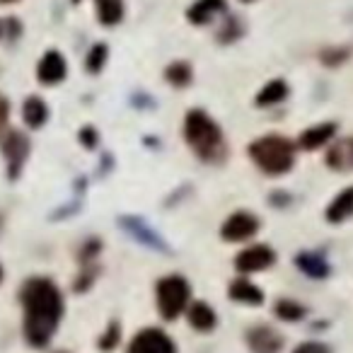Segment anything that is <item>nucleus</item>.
I'll list each match as a JSON object with an SVG mask.
<instances>
[{"instance_id": "nucleus-1", "label": "nucleus", "mask_w": 353, "mask_h": 353, "mask_svg": "<svg viewBox=\"0 0 353 353\" xmlns=\"http://www.w3.org/2000/svg\"><path fill=\"white\" fill-rule=\"evenodd\" d=\"M20 303L25 307V339L32 348L49 346L51 336L63 317V295L59 285L44 276L27 279L20 290Z\"/></svg>"}, {"instance_id": "nucleus-2", "label": "nucleus", "mask_w": 353, "mask_h": 353, "mask_svg": "<svg viewBox=\"0 0 353 353\" xmlns=\"http://www.w3.org/2000/svg\"><path fill=\"white\" fill-rule=\"evenodd\" d=\"M184 138L201 160L221 165L228 157L223 131L203 109H192L184 119Z\"/></svg>"}, {"instance_id": "nucleus-3", "label": "nucleus", "mask_w": 353, "mask_h": 353, "mask_svg": "<svg viewBox=\"0 0 353 353\" xmlns=\"http://www.w3.org/2000/svg\"><path fill=\"white\" fill-rule=\"evenodd\" d=\"M250 157L264 174L279 176L290 172L295 162V145L283 136H261L252 141Z\"/></svg>"}, {"instance_id": "nucleus-4", "label": "nucleus", "mask_w": 353, "mask_h": 353, "mask_svg": "<svg viewBox=\"0 0 353 353\" xmlns=\"http://www.w3.org/2000/svg\"><path fill=\"white\" fill-rule=\"evenodd\" d=\"M157 310L165 319H176L189 305V283L182 276H165L157 281Z\"/></svg>"}, {"instance_id": "nucleus-5", "label": "nucleus", "mask_w": 353, "mask_h": 353, "mask_svg": "<svg viewBox=\"0 0 353 353\" xmlns=\"http://www.w3.org/2000/svg\"><path fill=\"white\" fill-rule=\"evenodd\" d=\"M30 138L22 131H8L0 141V150H3V157L8 162V176L15 182L17 176L22 174V167H25L27 157H30Z\"/></svg>"}, {"instance_id": "nucleus-6", "label": "nucleus", "mask_w": 353, "mask_h": 353, "mask_svg": "<svg viewBox=\"0 0 353 353\" xmlns=\"http://www.w3.org/2000/svg\"><path fill=\"white\" fill-rule=\"evenodd\" d=\"M128 353H176L174 341L162 329H143L128 343Z\"/></svg>"}, {"instance_id": "nucleus-7", "label": "nucleus", "mask_w": 353, "mask_h": 353, "mask_svg": "<svg viewBox=\"0 0 353 353\" xmlns=\"http://www.w3.org/2000/svg\"><path fill=\"white\" fill-rule=\"evenodd\" d=\"M256 230H259V218L247 211H237L223 223L221 235H223V240H228V242H245V240H250L252 235H256Z\"/></svg>"}, {"instance_id": "nucleus-8", "label": "nucleus", "mask_w": 353, "mask_h": 353, "mask_svg": "<svg viewBox=\"0 0 353 353\" xmlns=\"http://www.w3.org/2000/svg\"><path fill=\"white\" fill-rule=\"evenodd\" d=\"M274 261H276V252L266 245H254L235 256V266H237V271H242V274L264 271V269H269Z\"/></svg>"}, {"instance_id": "nucleus-9", "label": "nucleus", "mask_w": 353, "mask_h": 353, "mask_svg": "<svg viewBox=\"0 0 353 353\" xmlns=\"http://www.w3.org/2000/svg\"><path fill=\"white\" fill-rule=\"evenodd\" d=\"M247 343H250L252 353H281L283 348V336L271 327H252L247 332Z\"/></svg>"}, {"instance_id": "nucleus-10", "label": "nucleus", "mask_w": 353, "mask_h": 353, "mask_svg": "<svg viewBox=\"0 0 353 353\" xmlns=\"http://www.w3.org/2000/svg\"><path fill=\"white\" fill-rule=\"evenodd\" d=\"M65 73H68V65L59 51H46L37 65V78L44 85H59L65 78Z\"/></svg>"}, {"instance_id": "nucleus-11", "label": "nucleus", "mask_w": 353, "mask_h": 353, "mask_svg": "<svg viewBox=\"0 0 353 353\" xmlns=\"http://www.w3.org/2000/svg\"><path fill=\"white\" fill-rule=\"evenodd\" d=\"M121 228L131 232V235L136 237L141 245L150 247V250H157V252H167L165 240H160V237H157V232L150 230V225H148L145 221H141V218H136V216L121 218Z\"/></svg>"}, {"instance_id": "nucleus-12", "label": "nucleus", "mask_w": 353, "mask_h": 353, "mask_svg": "<svg viewBox=\"0 0 353 353\" xmlns=\"http://www.w3.org/2000/svg\"><path fill=\"white\" fill-rule=\"evenodd\" d=\"M225 8H228L225 0H196L187 10V17L192 25H208V22L216 20L218 15H223Z\"/></svg>"}, {"instance_id": "nucleus-13", "label": "nucleus", "mask_w": 353, "mask_h": 353, "mask_svg": "<svg viewBox=\"0 0 353 353\" xmlns=\"http://www.w3.org/2000/svg\"><path fill=\"white\" fill-rule=\"evenodd\" d=\"M327 165L339 172L353 170V138H341V141H336L329 148Z\"/></svg>"}, {"instance_id": "nucleus-14", "label": "nucleus", "mask_w": 353, "mask_h": 353, "mask_svg": "<svg viewBox=\"0 0 353 353\" xmlns=\"http://www.w3.org/2000/svg\"><path fill=\"white\" fill-rule=\"evenodd\" d=\"M336 133V123H317V126H310L307 131L300 136V148L303 150H317V148L327 145L329 141Z\"/></svg>"}, {"instance_id": "nucleus-15", "label": "nucleus", "mask_w": 353, "mask_h": 353, "mask_svg": "<svg viewBox=\"0 0 353 353\" xmlns=\"http://www.w3.org/2000/svg\"><path fill=\"white\" fill-rule=\"evenodd\" d=\"M228 295H230L235 303H242V305H261L264 303V293H261V290L247 279L232 281L230 288H228Z\"/></svg>"}, {"instance_id": "nucleus-16", "label": "nucleus", "mask_w": 353, "mask_h": 353, "mask_svg": "<svg viewBox=\"0 0 353 353\" xmlns=\"http://www.w3.org/2000/svg\"><path fill=\"white\" fill-rule=\"evenodd\" d=\"M295 264H298V269L303 271L305 276H310V279H327L329 276L327 259H324L322 254H317V252H303V254L295 256Z\"/></svg>"}, {"instance_id": "nucleus-17", "label": "nucleus", "mask_w": 353, "mask_h": 353, "mask_svg": "<svg viewBox=\"0 0 353 353\" xmlns=\"http://www.w3.org/2000/svg\"><path fill=\"white\" fill-rule=\"evenodd\" d=\"M353 216V187L343 189L336 199H332V203L327 206V221L329 223H343Z\"/></svg>"}, {"instance_id": "nucleus-18", "label": "nucleus", "mask_w": 353, "mask_h": 353, "mask_svg": "<svg viewBox=\"0 0 353 353\" xmlns=\"http://www.w3.org/2000/svg\"><path fill=\"white\" fill-rule=\"evenodd\" d=\"M22 119H25V123L30 128H41L46 123V119H49V107H46V102L41 97L32 94L22 104Z\"/></svg>"}, {"instance_id": "nucleus-19", "label": "nucleus", "mask_w": 353, "mask_h": 353, "mask_svg": "<svg viewBox=\"0 0 353 353\" xmlns=\"http://www.w3.org/2000/svg\"><path fill=\"white\" fill-rule=\"evenodd\" d=\"M189 324H192L196 332H213L218 324V317L208 303H194L192 307H189Z\"/></svg>"}, {"instance_id": "nucleus-20", "label": "nucleus", "mask_w": 353, "mask_h": 353, "mask_svg": "<svg viewBox=\"0 0 353 353\" xmlns=\"http://www.w3.org/2000/svg\"><path fill=\"white\" fill-rule=\"evenodd\" d=\"M285 97H288V83L281 80V78H276L259 90V94H256L254 102L259 104V107H274V104L283 102Z\"/></svg>"}, {"instance_id": "nucleus-21", "label": "nucleus", "mask_w": 353, "mask_h": 353, "mask_svg": "<svg viewBox=\"0 0 353 353\" xmlns=\"http://www.w3.org/2000/svg\"><path fill=\"white\" fill-rule=\"evenodd\" d=\"M97 17L107 27L119 25L123 20V0H97Z\"/></svg>"}, {"instance_id": "nucleus-22", "label": "nucleus", "mask_w": 353, "mask_h": 353, "mask_svg": "<svg viewBox=\"0 0 353 353\" xmlns=\"http://www.w3.org/2000/svg\"><path fill=\"white\" fill-rule=\"evenodd\" d=\"M165 78H167V83L174 85V88H187V85L192 83V78H194L192 65H189L187 61H174V63L167 65Z\"/></svg>"}, {"instance_id": "nucleus-23", "label": "nucleus", "mask_w": 353, "mask_h": 353, "mask_svg": "<svg viewBox=\"0 0 353 353\" xmlns=\"http://www.w3.org/2000/svg\"><path fill=\"white\" fill-rule=\"evenodd\" d=\"M274 312L279 314L283 322H298V319L305 317V307L295 303V300H279L276 307H274Z\"/></svg>"}, {"instance_id": "nucleus-24", "label": "nucleus", "mask_w": 353, "mask_h": 353, "mask_svg": "<svg viewBox=\"0 0 353 353\" xmlns=\"http://www.w3.org/2000/svg\"><path fill=\"white\" fill-rule=\"evenodd\" d=\"M242 30H245L242 20H237V17H228L225 25H223L221 32H218V41H221V44H232V41H237L242 37Z\"/></svg>"}, {"instance_id": "nucleus-25", "label": "nucleus", "mask_w": 353, "mask_h": 353, "mask_svg": "<svg viewBox=\"0 0 353 353\" xmlns=\"http://www.w3.org/2000/svg\"><path fill=\"white\" fill-rule=\"evenodd\" d=\"M107 56H109L107 44H94L92 49H90L88 59H85V68H88L90 73H99V70L104 68V63H107Z\"/></svg>"}, {"instance_id": "nucleus-26", "label": "nucleus", "mask_w": 353, "mask_h": 353, "mask_svg": "<svg viewBox=\"0 0 353 353\" xmlns=\"http://www.w3.org/2000/svg\"><path fill=\"white\" fill-rule=\"evenodd\" d=\"M351 46H332V49H322L319 51V61L324 65H341L346 59H351Z\"/></svg>"}, {"instance_id": "nucleus-27", "label": "nucleus", "mask_w": 353, "mask_h": 353, "mask_svg": "<svg viewBox=\"0 0 353 353\" xmlns=\"http://www.w3.org/2000/svg\"><path fill=\"white\" fill-rule=\"evenodd\" d=\"M119 339H121V329H119V322H112L107 332L102 334V339H99V348H102V351H112V348H117Z\"/></svg>"}, {"instance_id": "nucleus-28", "label": "nucleus", "mask_w": 353, "mask_h": 353, "mask_svg": "<svg viewBox=\"0 0 353 353\" xmlns=\"http://www.w3.org/2000/svg\"><path fill=\"white\" fill-rule=\"evenodd\" d=\"M99 250H102V247H99V240L85 242V247L80 250V261H83V264H92V259L99 254Z\"/></svg>"}, {"instance_id": "nucleus-29", "label": "nucleus", "mask_w": 353, "mask_h": 353, "mask_svg": "<svg viewBox=\"0 0 353 353\" xmlns=\"http://www.w3.org/2000/svg\"><path fill=\"white\" fill-rule=\"evenodd\" d=\"M293 353H332V351H329V346L322 341H305V343H300Z\"/></svg>"}, {"instance_id": "nucleus-30", "label": "nucleus", "mask_w": 353, "mask_h": 353, "mask_svg": "<svg viewBox=\"0 0 353 353\" xmlns=\"http://www.w3.org/2000/svg\"><path fill=\"white\" fill-rule=\"evenodd\" d=\"M80 143H83L85 148H94L97 145V131H94L92 126H85L83 131H80Z\"/></svg>"}, {"instance_id": "nucleus-31", "label": "nucleus", "mask_w": 353, "mask_h": 353, "mask_svg": "<svg viewBox=\"0 0 353 353\" xmlns=\"http://www.w3.org/2000/svg\"><path fill=\"white\" fill-rule=\"evenodd\" d=\"M8 119H10V102H8V97L0 94V131L8 126Z\"/></svg>"}, {"instance_id": "nucleus-32", "label": "nucleus", "mask_w": 353, "mask_h": 353, "mask_svg": "<svg viewBox=\"0 0 353 353\" xmlns=\"http://www.w3.org/2000/svg\"><path fill=\"white\" fill-rule=\"evenodd\" d=\"M6 27H8V37H10V39H17V37H20L22 25L15 20V17H10V20L6 22Z\"/></svg>"}, {"instance_id": "nucleus-33", "label": "nucleus", "mask_w": 353, "mask_h": 353, "mask_svg": "<svg viewBox=\"0 0 353 353\" xmlns=\"http://www.w3.org/2000/svg\"><path fill=\"white\" fill-rule=\"evenodd\" d=\"M10 3H17V0H0V6H10Z\"/></svg>"}, {"instance_id": "nucleus-34", "label": "nucleus", "mask_w": 353, "mask_h": 353, "mask_svg": "<svg viewBox=\"0 0 353 353\" xmlns=\"http://www.w3.org/2000/svg\"><path fill=\"white\" fill-rule=\"evenodd\" d=\"M0 37H3V22H0Z\"/></svg>"}, {"instance_id": "nucleus-35", "label": "nucleus", "mask_w": 353, "mask_h": 353, "mask_svg": "<svg viewBox=\"0 0 353 353\" xmlns=\"http://www.w3.org/2000/svg\"><path fill=\"white\" fill-rule=\"evenodd\" d=\"M0 281H3V266H0Z\"/></svg>"}, {"instance_id": "nucleus-36", "label": "nucleus", "mask_w": 353, "mask_h": 353, "mask_svg": "<svg viewBox=\"0 0 353 353\" xmlns=\"http://www.w3.org/2000/svg\"><path fill=\"white\" fill-rule=\"evenodd\" d=\"M242 3H252V0H242Z\"/></svg>"}, {"instance_id": "nucleus-37", "label": "nucleus", "mask_w": 353, "mask_h": 353, "mask_svg": "<svg viewBox=\"0 0 353 353\" xmlns=\"http://www.w3.org/2000/svg\"><path fill=\"white\" fill-rule=\"evenodd\" d=\"M73 3H80V0H73Z\"/></svg>"}, {"instance_id": "nucleus-38", "label": "nucleus", "mask_w": 353, "mask_h": 353, "mask_svg": "<svg viewBox=\"0 0 353 353\" xmlns=\"http://www.w3.org/2000/svg\"><path fill=\"white\" fill-rule=\"evenodd\" d=\"M59 353H65V351H59Z\"/></svg>"}]
</instances>
